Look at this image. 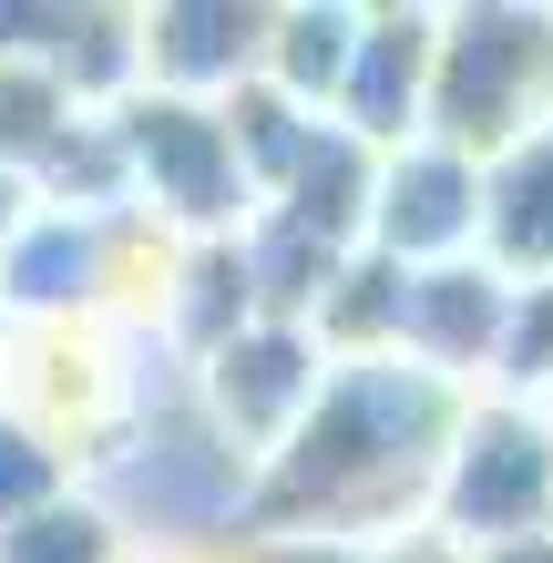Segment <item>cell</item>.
I'll use <instances>...</instances> for the list:
<instances>
[{"instance_id": "cell-1", "label": "cell", "mask_w": 553, "mask_h": 563, "mask_svg": "<svg viewBox=\"0 0 553 563\" xmlns=\"http://www.w3.org/2000/svg\"><path fill=\"white\" fill-rule=\"evenodd\" d=\"M462 389L410 358H339L308 420L246 472V543H389L431 512Z\"/></svg>"}, {"instance_id": "cell-2", "label": "cell", "mask_w": 553, "mask_h": 563, "mask_svg": "<svg viewBox=\"0 0 553 563\" xmlns=\"http://www.w3.org/2000/svg\"><path fill=\"white\" fill-rule=\"evenodd\" d=\"M553 123V11H451L431 31V113L420 134L493 164Z\"/></svg>"}, {"instance_id": "cell-3", "label": "cell", "mask_w": 553, "mask_h": 563, "mask_svg": "<svg viewBox=\"0 0 553 563\" xmlns=\"http://www.w3.org/2000/svg\"><path fill=\"white\" fill-rule=\"evenodd\" d=\"M431 533H451L462 553L553 533V430L533 400H493V389L462 400L451 451L431 472Z\"/></svg>"}, {"instance_id": "cell-4", "label": "cell", "mask_w": 553, "mask_h": 563, "mask_svg": "<svg viewBox=\"0 0 553 563\" xmlns=\"http://www.w3.org/2000/svg\"><path fill=\"white\" fill-rule=\"evenodd\" d=\"M113 144H123V185L144 195V216H165L185 246H215V236H236V225L256 216L215 103L134 92V103H113Z\"/></svg>"}, {"instance_id": "cell-5", "label": "cell", "mask_w": 553, "mask_h": 563, "mask_svg": "<svg viewBox=\"0 0 553 563\" xmlns=\"http://www.w3.org/2000/svg\"><path fill=\"white\" fill-rule=\"evenodd\" d=\"M318 379H329V358H318L308 328H287V318H246L236 339H215V349H206V430L256 472V461H267L287 430L308 420Z\"/></svg>"}, {"instance_id": "cell-6", "label": "cell", "mask_w": 553, "mask_h": 563, "mask_svg": "<svg viewBox=\"0 0 553 563\" xmlns=\"http://www.w3.org/2000/svg\"><path fill=\"white\" fill-rule=\"evenodd\" d=\"M472 225H482V164L451 154L431 134L389 144L379 175H369V216H360V246L389 256V267H451V256H472Z\"/></svg>"}, {"instance_id": "cell-7", "label": "cell", "mask_w": 553, "mask_h": 563, "mask_svg": "<svg viewBox=\"0 0 553 563\" xmlns=\"http://www.w3.org/2000/svg\"><path fill=\"white\" fill-rule=\"evenodd\" d=\"M502 308H512V287L482 267V256L420 267V277L400 287V358H410V369H431V379H451V389L472 400V379H493Z\"/></svg>"}, {"instance_id": "cell-8", "label": "cell", "mask_w": 553, "mask_h": 563, "mask_svg": "<svg viewBox=\"0 0 553 563\" xmlns=\"http://www.w3.org/2000/svg\"><path fill=\"white\" fill-rule=\"evenodd\" d=\"M431 11H360V52H349V82H339V103L329 123L349 144H410L420 134V113H431Z\"/></svg>"}, {"instance_id": "cell-9", "label": "cell", "mask_w": 553, "mask_h": 563, "mask_svg": "<svg viewBox=\"0 0 553 563\" xmlns=\"http://www.w3.org/2000/svg\"><path fill=\"white\" fill-rule=\"evenodd\" d=\"M113 236H123V216H52V206H31L11 236H0V308H92V297L113 287Z\"/></svg>"}, {"instance_id": "cell-10", "label": "cell", "mask_w": 553, "mask_h": 563, "mask_svg": "<svg viewBox=\"0 0 553 563\" xmlns=\"http://www.w3.org/2000/svg\"><path fill=\"white\" fill-rule=\"evenodd\" d=\"M472 256H482L502 287H543V277H553V123H543V134H523V144H502L493 164H482Z\"/></svg>"}, {"instance_id": "cell-11", "label": "cell", "mask_w": 553, "mask_h": 563, "mask_svg": "<svg viewBox=\"0 0 553 563\" xmlns=\"http://www.w3.org/2000/svg\"><path fill=\"white\" fill-rule=\"evenodd\" d=\"M349 52H360V11H267V52H256V82L287 92L298 113L329 123L339 82H349Z\"/></svg>"}, {"instance_id": "cell-12", "label": "cell", "mask_w": 553, "mask_h": 563, "mask_svg": "<svg viewBox=\"0 0 553 563\" xmlns=\"http://www.w3.org/2000/svg\"><path fill=\"white\" fill-rule=\"evenodd\" d=\"M73 492V451H62V430H42L31 410L0 400V522H31L42 503Z\"/></svg>"}, {"instance_id": "cell-13", "label": "cell", "mask_w": 553, "mask_h": 563, "mask_svg": "<svg viewBox=\"0 0 553 563\" xmlns=\"http://www.w3.org/2000/svg\"><path fill=\"white\" fill-rule=\"evenodd\" d=\"M123 553V522L103 503H42L31 522H0V563H113Z\"/></svg>"}, {"instance_id": "cell-14", "label": "cell", "mask_w": 553, "mask_h": 563, "mask_svg": "<svg viewBox=\"0 0 553 563\" xmlns=\"http://www.w3.org/2000/svg\"><path fill=\"white\" fill-rule=\"evenodd\" d=\"M543 389H553V277L512 287L502 349H493V400H543Z\"/></svg>"}, {"instance_id": "cell-15", "label": "cell", "mask_w": 553, "mask_h": 563, "mask_svg": "<svg viewBox=\"0 0 553 563\" xmlns=\"http://www.w3.org/2000/svg\"><path fill=\"white\" fill-rule=\"evenodd\" d=\"M369 563H472L451 533H431V522H410V533H389V543H360Z\"/></svg>"}, {"instance_id": "cell-16", "label": "cell", "mask_w": 553, "mask_h": 563, "mask_svg": "<svg viewBox=\"0 0 553 563\" xmlns=\"http://www.w3.org/2000/svg\"><path fill=\"white\" fill-rule=\"evenodd\" d=\"M246 563H369L360 543H246Z\"/></svg>"}, {"instance_id": "cell-17", "label": "cell", "mask_w": 553, "mask_h": 563, "mask_svg": "<svg viewBox=\"0 0 553 563\" xmlns=\"http://www.w3.org/2000/svg\"><path fill=\"white\" fill-rule=\"evenodd\" d=\"M21 216H31V195H21L11 175H0V236H11V225H21Z\"/></svg>"}, {"instance_id": "cell-18", "label": "cell", "mask_w": 553, "mask_h": 563, "mask_svg": "<svg viewBox=\"0 0 553 563\" xmlns=\"http://www.w3.org/2000/svg\"><path fill=\"white\" fill-rule=\"evenodd\" d=\"M533 410H543V430H553V389H543V400H533Z\"/></svg>"}]
</instances>
